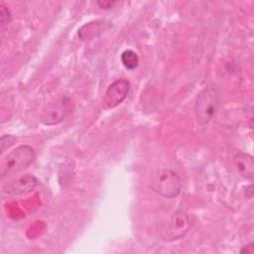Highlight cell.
I'll list each match as a JSON object with an SVG mask.
<instances>
[{
	"label": "cell",
	"mask_w": 254,
	"mask_h": 254,
	"mask_svg": "<svg viewBox=\"0 0 254 254\" xmlns=\"http://www.w3.org/2000/svg\"><path fill=\"white\" fill-rule=\"evenodd\" d=\"M35 159V152L28 145H21L9 152L2 160L0 173L2 177L17 174L26 169Z\"/></svg>",
	"instance_id": "cell-1"
},
{
	"label": "cell",
	"mask_w": 254,
	"mask_h": 254,
	"mask_svg": "<svg viewBox=\"0 0 254 254\" xmlns=\"http://www.w3.org/2000/svg\"><path fill=\"white\" fill-rule=\"evenodd\" d=\"M150 186L156 193L167 198L177 196L182 189L180 177L170 169H163L155 173Z\"/></svg>",
	"instance_id": "cell-2"
},
{
	"label": "cell",
	"mask_w": 254,
	"mask_h": 254,
	"mask_svg": "<svg viewBox=\"0 0 254 254\" xmlns=\"http://www.w3.org/2000/svg\"><path fill=\"white\" fill-rule=\"evenodd\" d=\"M219 103V94L214 87L200 91L194 104V113L198 124L206 125L214 116Z\"/></svg>",
	"instance_id": "cell-3"
},
{
	"label": "cell",
	"mask_w": 254,
	"mask_h": 254,
	"mask_svg": "<svg viewBox=\"0 0 254 254\" xmlns=\"http://www.w3.org/2000/svg\"><path fill=\"white\" fill-rule=\"evenodd\" d=\"M192 225V220L185 210L175 211L166 225L162 228L161 239L167 242L178 240L184 237Z\"/></svg>",
	"instance_id": "cell-4"
},
{
	"label": "cell",
	"mask_w": 254,
	"mask_h": 254,
	"mask_svg": "<svg viewBox=\"0 0 254 254\" xmlns=\"http://www.w3.org/2000/svg\"><path fill=\"white\" fill-rule=\"evenodd\" d=\"M69 99L66 96H60L48 103L41 114V121L45 125H57L61 123L67 112Z\"/></svg>",
	"instance_id": "cell-5"
},
{
	"label": "cell",
	"mask_w": 254,
	"mask_h": 254,
	"mask_svg": "<svg viewBox=\"0 0 254 254\" xmlns=\"http://www.w3.org/2000/svg\"><path fill=\"white\" fill-rule=\"evenodd\" d=\"M130 83L126 79H118L112 82L103 97V107L107 110L118 106L127 96Z\"/></svg>",
	"instance_id": "cell-6"
},
{
	"label": "cell",
	"mask_w": 254,
	"mask_h": 254,
	"mask_svg": "<svg viewBox=\"0 0 254 254\" xmlns=\"http://www.w3.org/2000/svg\"><path fill=\"white\" fill-rule=\"evenodd\" d=\"M38 185V180L32 175H22L9 181L3 187L5 193L11 195L26 194L33 191Z\"/></svg>",
	"instance_id": "cell-7"
},
{
	"label": "cell",
	"mask_w": 254,
	"mask_h": 254,
	"mask_svg": "<svg viewBox=\"0 0 254 254\" xmlns=\"http://www.w3.org/2000/svg\"><path fill=\"white\" fill-rule=\"evenodd\" d=\"M233 164L237 173L247 180L254 178V163L253 158L246 153H238L233 158Z\"/></svg>",
	"instance_id": "cell-8"
},
{
	"label": "cell",
	"mask_w": 254,
	"mask_h": 254,
	"mask_svg": "<svg viewBox=\"0 0 254 254\" xmlns=\"http://www.w3.org/2000/svg\"><path fill=\"white\" fill-rule=\"evenodd\" d=\"M109 23L105 21H93L85 24L78 30V37L82 40H89L102 34L108 27Z\"/></svg>",
	"instance_id": "cell-9"
},
{
	"label": "cell",
	"mask_w": 254,
	"mask_h": 254,
	"mask_svg": "<svg viewBox=\"0 0 254 254\" xmlns=\"http://www.w3.org/2000/svg\"><path fill=\"white\" fill-rule=\"evenodd\" d=\"M121 63L127 69H135L139 64L138 55L132 50H125L121 54Z\"/></svg>",
	"instance_id": "cell-10"
},
{
	"label": "cell",
	"mask_w": 254,
	"mask_h": 254,
	"mask_svg": "<svg viewBox=\"0 0 254 254\" xmlns=\"http://www.w3.org/2000/svg\"><path fill=\"white\" fill-rule=\"evenodd\" d=\"M16 137L12 135H4L0 139V145H1V152L3 153L6 149L10 148L15 142H16Z\"/></svg>",
	"instance_id": "cell-11"
},
{
	"label": "cell",
	"mask_w": 254,
	"mask_h": 254,
	"mask_svg": "<svg viewBox=\"0 0 254 254\" xmlns=\"http://www.w3.org/2000/svg\"><path fill=\"white\" fill-rule=\"evenodd\" d=\"M0 18H1V22L2 23H6V22H9L11 20V14H10L9 10L3 4L1 5Z\"/></svg>",
	"instance_id": "cell-12"
},
{
	"label": "cell",
	"mask_w": 254,
	"mask_h": 254,
	"mask_svg": "<svg viewBox=\"0 0 254 254\" xmlns=\"http://www.w3.org/2000/svg\"><path fill=\"white\" fill-rule=\"evenodd\" d=\"M114 4V1H97V5L101 9H110Z\"/></svg>",
	"instance_id": "cell-13"
},
{
	"label": "cell",
	"mask_w": 254,
	"mask_h": 254,
	"mask_svg": "<svg viewBox=\"0 0 254 254\" xmlns=\"http://www.w3.org/2000/svg\"><path fill=\"white\" fill-rule=\"evenodd\" d=\"M240 253H247V254H253L254 253V246L253 243L243 246V248L240 250Z\"/></svg>",
	"instance_id": "cell-14"
}]
</instances>
